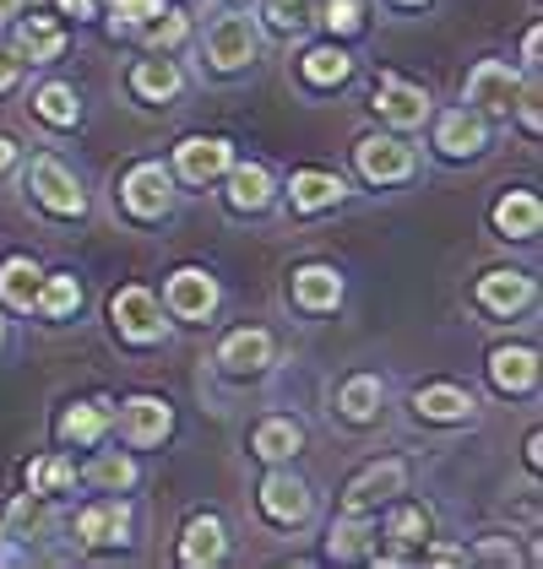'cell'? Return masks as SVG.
<instances>
[{
    "label": "cell",
    "instance_id": "cell-23",
    "mask_svg": "<svg viewBox=\"0 0 543 569\" xmlns=\"http://www.w3.org/2000/svg\"><path fill=\"white\" fill-rule=\"evenodd\" d=\"M539 222H543V207H539V196H527V190H511L495 207V228L505 239H533Z\"/></svg>",
    "mask_w": 543,
    "mask_h": 569
},
{
    "label": "cell",
    "instance_id": "cell-24",
    "mask_svg": "<svg viewBox=\"0 0 543 569\" xmlns=\"http://www.w3.org/2000/svg\"><path fill=\"white\" fill-rule=\"evenodd\" d=\"M60 49H66V33H60L49 17H28V22L17 28V60H22V66H28V60L45 66V60H55Z\"/></svg>",
    "mask_w": 543,
    "mask_h": 569
},
{
    "label": "cell",
    "instance_id": "cell-17",
    "mask_svg": "<svg viewBox=\"0 0 543 569\" xmlns=\"http://www.w3.org/2000/svg\"><path fill=\"white\" fill-rule=\"evenodd\" d=\"M218 363H224L228 375H261L272 363V337L267 331H234V337H224V348H218Z\"/></svg>",
    "mask_w": 543,
    "mask_h": 569
},
{
    "label": "cell",
    "instance_id": "cell-30",
    "mask_svg": "<svg viewBox=\"0 0 543 569\" xmlns=\"http://www.w3.org/2000/svg\"><path fill=\"white\" fill-rule=\"evenodd\" d=\"M39 277H45V271L33 261H22V256L6 261L0 266V299L11 309H33V299H39Z\"/></svg>",
    "mask_w": 543,
    "mask_h": 569
},
{
    "label": "cell",
    "instance_id": "cell-1",
    "mask_svg": "<svg viewBox=\"0 0 543 569\" xmlns=\"http://www.w3.org/2000/svg\"><path fill=\"white\" fill-rule=\"evenodd\" d=\"M28 190L45 201L55 218H82V212H88V196H82L77 174H71L66 163H55V158H33V169H28Z\"/></svg>",
    "mask_w": 543,
    "mask_h": 569
},
{
    "label": "cell",
    "instance_id": "cell-41",
    "mask_svg": "<svg viewBox=\"0 0 543 569\" xmlns=\"http://www.w3.org/2000/svg\"><path fill=\"white\" fill-rule=\"evenodd\" d=\"M516 109H522V126L539 136L543 131V114H539V88H527V92H516Z\"/></svg>",
    "mask_w": 543,
    "mask_h": 569
},
{
    "label": "cell",
    "instance_id": "cell-19",
    "mask_svg": "<svg viewBox=\"0 0 543 569\" xmlns=\"http://www.w3.org/2000/svg\"><path fill=\"white\" fill-rule=\"evenodd\" d=\"M224 521L218 516H196V521L185 526V542H180V565L190 569H207V565H218L224 559Z\"/></svg>",
    "mask_w": 543,
    "mask_h": 569
},
{
    "label": "cell",
    "instance_id": "cell-14",
    "mask_svg": "<svg viewBox=\"0 0 543 569\" xmlns=\"http://www.w3.org/2000/svg\"><path fill=\"white\" fill-rule=\"evenodd\" d=\"M484 141H490V131H484V120H478L473 109H456V114H446V120L435 126V147H441L446 158H478Z\"/></svg>",
    "mask_w": 543,
    "mask_h": 569
},
{
    "label": "cell",
    "instance_id": "cell-39",
    "mask_svg": "<svg viewBox=\"0 0 543 569\" xmlns=\"http://www.w3.org/2000/svg\"><path fill=\"white\" fill-rule=\"evenodd\" d=\"M164 11V0H115V33L120 28H147Z\"/></svg>",
    "mask_w": 543,
    "mask_h": 569
},
{
    "label": "cell",
    "instance_id": "cell-48",
    "mask_svg": "<svg viewBox=\"0 0 543 569\" xmlns=\"http://www.w3.org/2000/svg\"><path fill=\"white\" fill-rule=\"evenodd\" d=\"M11 158H17V147H11V136H0V169H11Z\"/></svg>",
    "mask_w": 543,
    "mask_h": 569
},
{
    "label": "cell",
    "instance_id": "cell-31",
    "mask_svg": "<svg viewBox=\"0 0 543 569\" xmlns=\"http://www.w3.org/2000/svg\"><path fill=\"white\" fill-rule=\"evenodd\" d=\"M386 537H392V548H397V553H386V565H397L407 548H424V537H430V516H424V510H413V505H403V510H392Z\"/></svg>",
    "mask_w": 543,
    "mask_h": 569
},
{
    "label": "cell",
    "instance_id": "cell-44",
    "mask_svg": "<svg viewBox=\"0 0 543 569\" xmlns=\"http://www.w3.org/2000/svg\"><path fill=\"white\" fill-rule=\"evenodd\" d=\"M478 559H495V565L511 559V565H516V548H505V542H484V548H478Z\"/></svg>",
    "mask_w": 543,
    "mask_h": 569
},
{
    "label": "cell",
    "instance_id": "cell-7",
    "mask_svg": "<svg viewBox=\"0 0 543 569\" xmlns=\"http://www.w3.org/2000/svg\"><path fill=\"white\" fill-rule=\"evenodd\" d=\"M120 196H126V207L136 218H164L169 201H175V184L164 174V163H136L126 174V184H120Z\"/></svg>",
    "mask_w": 543,
    "mask_h": 569
},
{
    "label": "cell",
    "instance_id": "cell-25",
    "mask_svg": "<svg viewBox=\"0 0 543 569\" xmlns=\"http://www.w3.org/2000/svg\"><path fill=\"white\" fill-rule=\"evenodd\" d=\"M375 548V521L364 516V510H348L343 521L332 526V537H326V553L332 559H359Z\"/></svg>",
    "mask_w": 543,
    "mask_h": 569
},
{
    "label": "cell",
    "instance_id": "cell-3",
    "mask_svg": "<svg viewBox=\"0 0 543 569\" xmlns=\"http://www.w3.org/2000/svg\"><path fill=\"white\" fill-rule=\"evenodd\" d=\"M375 109H381V120H386V126H397V131H418V126H424V114H430V92L386 71V77L375 82Z\"/></svg>",
    "mask_w": 543,
    "mask_h": 569
},
{
    "label": "cell",
    "instance_id": "cell-34",
    "mask_svg": "<svg viewBox=\"0 0 543 569\" xmlns=\"http://www.w3.org/2000/svg\"><path fill=\"white\" fill-rule=\"evenodd\" d=\"M348 71H354V60H348L337 44L310 49V54H305V82H316V88H337V82H348Z\"/></svg>",
    "mask_w": 543,
    "mask_h": 569
},
{
    "label": "cell",
    "instance_id": "cell-22",
    "mask_svg": "<svg viewBox=\"0 0 543 569\" xmlns=\"http://www.w3.org/2000/svg\"><path fill=\"white\" fill-rule=\"evenodd\" d=\"M180 88H185V77H180L175 60H141V66L131 71V92L136 98H147V103H169Z\"/></svg>",
    "mask_w": 543,
    "mask_h": 569
},
{
    "label": "cell",
    "instance_id": "cell-18",
    "mask_svg": "<svg viewBox=\"0 0 543 569\" xmlns=\"http://www.w3.org/2000/svg\"><path fill=\"white\" fill-rule=\"evenodd\" d=\"M228 207L234 212H261L272 201V174L261 163H228Z\"/></svg>",
    "mask_w": 543,
    "mask_h": 569
},
{
    "label": "cell",
    "instance_id": "cell-50",
    "mask_svg": "<svg viewBox=\"0 0 543 569\" xmlns=\"http://www.w3.org/2000/svg\"><path fill=\"white\" fill-rule=\"evenodd\" d=\"M0 342H6V320H0Z\"/></svg>",
    "mask_w": 543,
    "mask_h": 569
},
{
    "label": "cell",
    "instance_id": "cell-38",
    "mask_svg": "<svg viewBox=\"0 0 543 569\" xmlns=\"http://www.w3.org/2000/svg\"><path fill=\"white\" fill-rule=\"evenodd\" d=\"M320 22H326L332 33H359V22H364L359 0H326V6H320Z\"/></svg>",
    "mask_w": 543,
    "mask_h": 569
},
{
    "label": "cell",
    "instance_id": "cell-36",
    "mask_svg": "<svg viewBox=\"0 0 543 569\" xmlns=\"http://www.w3.org/2000/svg\"><path fill=\"white\" fill-rule=\"evenodd\" d=\"M71 482H77V467H71L66 456H45V461L28 467V488H33V493H60V488H71Z\"/></svg>",
    "mask_w": 543,
    "mask_h": 569
},
{
    "label": "cell",
    "instance_id": "cell-43",
    "mask_svg": "<svg viewBox=\"0 0 543 569\" xmlns=\"http://www.w3.org/2000/svg\"><path fill=\"white\" fill-rule=\"evenodd\" d=\"M11 521H17V526H22V531H28V526H45V510H39V505H33L28 493H22V499L11 505Z\"/></svg>",
    "mask_w": 543,
    "mask_h": 569
},
{
    "label": "cell",
    "instance_id": "cell-8",
    "mask_svg": "<svg viewBox=\"0 0 543 569\" xmlns=\"http://www.w3.org/2000/svg\"><path fill=\"white\" fill-rule=\"evenodd\" d=\"M169 429H175V412H169L164 396H131L120 407V435L131 439V445H164Z\"/></svg>",
    "mask_w": 543,
    "mask_h": 569
},
{
    "label": "cell",
    "instance_id": "cell-13",
    "mask_svg": "<svg viewBox=\"0 0 543 569\" xmlns=\"http://www.w3.org/2000/svg\"><path fill=\"white\" fill-rule=\"evenodd\" d=\"M77 537H82L88 548H115V542L131 537V510H126L120 499H103V505H92V510L77 516Z\"/></svg>",
    "mask_w": 543,
    "mask_h": 569
},
{
    "label": "cell",
    "instance_id": "cell-46",
    "mask_svg": "<svg viewBox=\"0 0 543 569\" xmlns=\"http://www.w3.org/2000/svg\"><path fill=\"white\" fill-rule=\"evenodd\" d=\"M456 559H462L456 548H430V565H456Z\"/></svg>",
    "mask_w": 543,
    "mask_h": 569
},
{
    "label": "cell",
    "instance_id": "cell-45",
    "mask_svg": "<svg viewBox=\"0 0 543 569\" xmlns=\"http://www.w3.org/2000/svg\"><path fill=\"white\" fill-rule=\"evenodd\" d=\"M60 11H66V17H92L98 0H60Z\"/></svg>",
    "mask_w": 543,
    "mask_h": 569
},
{
    "label": "cell",
    "instance_id": "cell-28",
    "mask_svg": "<svg viewBox=\"0 0 543 569\" xmlns=\"http://www.w3.org/2000/svg\"><path fill=\"white\" fill-rule=\"evenodd\" d=\"M299 445H305V435H299L294 418H267V423L256 429V439H250V450H256L261 461H288Z\"/></svg>",
    "mask_w": 543,
    "mask_h": 569
},
{
    "label": "cell",
    "instance_id": "cell-35",
    "mask_svg": "<svg viewBox=\"0 0 543 569\" xmlns=\"http://www.w3.org/2000/svg\"><path fill=\"white\" fill-rule=\"evenodd\" d=\"M82 478H88L92 488H131V482H136V461H131V456H120V450H103V456L92 461Z\"/></svg>",
    "mask_w": 543,
    "mask_h": 569
},
{
    "label": "cell",
    "instance_id": "cell-47",
    "mask_svg": "<svg viewBox=\"0 0 543 569\" xmlns=\"http://www.w3.org/2000/svg\"><path fill=\"white\" fill-rule=\"evenodd\" d=\"M539 44H543V39H539V28H533V33H527V44H522V54H527L533 66H539Z\"/></svg>",
    "mask_w": 543,
    "mask_h": 569
},
{
    "label": "cell",
    "instance_id": "cell-40",
    "mask_svg": "<svg viewBox=\"0 0 543 569\" xmlns=\"http://www.w3.org/2000/svg\"><path fill=\"white\" fill-rule=\"evenodd\" d=\"M164 22H152L147 28V39H152V49H175V44H185V33H190V22H185L180 11H158Z\"/></svg>",
    "mask_w": 543,
    "mask_h": 569
},
{
    "label": "cell",
    "instance_id": "cell-11",
    "mask_svg": "<svg viewBox=\"0 0 543 569\" xmlns=\"http://www.w3.org/2000/svg\"><path fill=\"white\" fill-rule=\"evenodd\" d=\"M169 309H175L180 320H207V315L218 309V282H213L207 271L185 266V271L169 277Z\"/></svg>",
    "mask_w": 543,
    "mask_h": 569
},
{
    "label": "cell",
    "instance_id": "cell-12",
    "mask_svg": "<svg viewBox=\"0 0 543 569\" xmlns=\"http://www.w3.org/2000/svg\"><path fill=\"white\" fill-rule=\"evenodd\" d=\"M403 482H407V467H403V461H375V467H364L359 478L348 482L343 505H348V510H369V505H381V499L403 493Z\"/></svg>",
    "mask_w": 543,
    "mask_h": 569
},
{
    "label": "cell",
    "instance_id": "cell-4",
    "mask_svg": "<svg viewBox=\"0 0 543 569\" xmlns=\"http://www.w3.org/2000/svg\"><path fill=\"white\" fill-rule=\"evenodd\" d=\"M256 22L250 17H218L213 22V33H207V60L218 66V71H239V66H250L256 60Z\"/></svg>",
    "mask_w": 543,
    "mask_h": 569
},
{
    "label": "cell",
    "instance_id": "cell-27",
    "mask_svg": "<svg viewBox=\"0 0 543 569\" xmlns=\"http://www.w3.org/2000/svg\"><path fill=\"white\" fill-rule=\"evenodd\" d=\"M115 423V412H109V401H77L66 418H60V435L77 439V445H98L103 429Z\"/></svg>",
    "mask_w": 543,
    "mask_h": 569
},
{
    "label": "cell",
    "instance_id": "cell-6",
    "mask_svg": "<svg viewBox=\"0 0 543 569\" xmlns=\"http://www.w3.org/2000/svg\"><path fill=\"white\" fill-rule=\"evenodd\" d=\"M359 174L369 179V184H397V179L413 174V147H403L397 136H364Z\"/></svg>",
    "mask_w": 543,
    "mask_h": 569
},
{
    "label": "cell",
    "instance_id": "cell-15",
    "mask_svg": "<svg viewBox=\"0 0 543 569\" xmlns=\"http://www.w3.org/2000/svg\"><path fill=\"white\" fill-rule=\"evenodd\" d=\"M294 305L320 315V309H337L343 305V277L332 266H299L294 271Z\"/></svg>",
    "mask_w": 543,
    "mask_h": 569
},
{
    "label": "cell",
    "instance_id": "cell-49",
    "mask_svg": "<svg viewBox=\"0 0 543 569\" xmlns=\"http://www.w3.org/2000/svg\"><path fill=\"white\" fill-rule=\"evenodd\" d=\"M17 6H22V0H0V17H17Z\"/></svg>",
    "mask_w": 543,
    "mask_h": 569
},
{
    "label": "cell",
    "instance_id": "cell-5",
    "mask_svg": "<svg viewBox=\"0 0 543 569\" xmlns=\"http://www.w3.org/2000/svg\"><path fill=\"white\" fill-rule=\"evenodd\" d=\"M516 92H522V82H516V71H511L505 60H484V66L467 77V103H473L478 114H511V109H516Z\"/></svg>",
    "mask_w": 543,
    "mask_h": 569
},
{
    "label": "cell",
    "instance_id": "cell-26",
    "mask_svg": "<svg viewBox=\"0 0 543 569\" xmlns=\"http://www.w3.org/2000/svg\"><path fill=\"white\" fill-rule=\"evenodd\" d=\"M294 207L299 212H320V207H337L343 196H348V184L337 174H320V169H305V174H294Z\"/></svg>",
    "mask_w": 543,
    "mask_h": 569
},
{
    "label": "cell",
    "instance_id": "cell-37",
    "mask_svg": "<svg viewBox=\"0 0 543 569\" xmlns=\"http://www.w3.org/2000/svg\"><path fill=\"white\" fill-rule=\"evenodd\" d=\"M267 22L283 33H305L316 22V0H267Z\"/></svg>",
    "mask_w": 543,
    "mask_h": 569
},
{
    "label": "cell",
    "instance_id": "cell-2",
    "mask_svg": "<svg viewBox=\"0 0 543 569\" xmlns=\"http://www.w3.org/2000/svg\"><path fill=\"white\" fill-rule=\"evenodd\" d=\"M109 315H115L120 337H131V342H158L164 337V305L147 288H120L109 299Z\"/></svg>",
    "mask_w": 543,
    "mask_h": 569
},
{
    "label": "cell",
    "instance_id": "cell-20",
    "mask_svg": "<svg viewBox=\"0 0 543 569\" xmlns=\"http://www.w3.org/2000/svg\"><path fill=\"white\" fill-rule=\"evenodd\" d=\"M490 380H495L500 391H533V380H539V352L495 348L490 352Z\"/></svg>",
    "mask_w": 543,
    "mask_h": 569
},
{
    "label": "cell",
    "instance_id": "cell-33",
    "mask_svg": "<svg viewBox=\"0 0 543 569\" xmlns=\"http://www.w3.org/2000/svg\"><path fill=\"white\" fill-rule=\"evenodd\" d=\"M77 305H82V282H77V277H49V282H39V299H33V309H39V315H49V320H66Z\"/></svg>",
    "mask_w": 543,
    "mask_h": 569
},
{
    "label": "cell",
    "instance_id": "cell-51",
    "mask_svg": "<svg viewBox=\"0 0 543 569\" xmlns=\"http://www.w3.org/2000/svg\"><path fill=\"white\" fill-rule=\"evenodd\" d=\"M403 6H424V0H403Z\"/></svg>",
    "mask_w": 543,
    "mask_h": 569
},
{
    "label": "cell",
    "instance_id": "cell-42",
    "mask_svg": "<svg viewBox=\"0 0 543 569\" xmlns=\"http://www.w3.org/2000/svg\"><path fill=\"white\" fill-rule=\"evenodd\" d=\"M17 77H22V60H17V49L0 44V92L17 88Z\"/></svg>",
    "mask_w": 543,
    "mask_h": 569
},
{
    "label": "cell",
    "instance_id": "cell-32",
    "mask_svg": "<svg viewBox=\"0 0 543 569\" xmlns=\"http://www.w3.org/2000/svg\"><path fill=\"white\" fill-rule=\"evenodd\" d=\"M33 109L45 114L49 126H60V131H71V126L82 120L77 88H66V82H45V88H39V98H33Z\"/></svg>",
    "mask_w": 543,
    "mask_h": 569
},
{
    "label": "cell",
    "instance_id": "cell-10",
    "mask_svg": "<svg viewBox=\"0 0 543 569\" xmlns=\"http://www.w3.org/2000/svg\"><path fill=\"white\" fill-rule=\"evenodd\" d=\"M261 510H267L277 526L310 521V488L294 478V472H272V478L261 482Z\"/></svg>",
    "mask_w": 543,
    "mask_h": 569
},
{
    "label": "cell",
    "instance_id": "cell-16",
    "mask_svg": "<svg viewBox=\"0 0 543 569\" xmlns=\"http://www.w3.org/2000/svg\"><path fill=\"white\" fill-rule=\"evenodd\" d=\"M478 305L490 309V315H516L522 305H533V277H522V271H490L478 282Z\"/></svg>",
    "mask_w": 543,
    "mask_h": 569
},
{
    "label": "cell",
    "instance_id": "cell-9",
    "mask_svg": "<svg viewBox=\"0 0 543 569\" xmlns=\"http://www.w3.org/2000/svg\"><path fill=\"white\" fill-rule=\"evenodd\" d=\"M175 163H180V174L190 184H207V179H218L234 163V147H228L224 136H185Z\"/></svg>",
    "mask_w": 543,
    "mask_h": 569
},
{
    "label": "cell",
    "instance_id": "cell-29",
    "mask_svg": "<svg viewBox=\"0 0 543 569\" xmlns=\"http://www.w3.org/2000/svg\"><path fill=\"white\" fill-rule=\"evenodd\" d=\"M381 396H386V386H381L375 375H354V380L337 391V407H343L348 423H369V418L381 412Z\"/></svg>",
    "mask_w": 543,
    "mask_h": 569
},
{
    "label": "cell",
    "instance_id": "cell-21",
    "mask_svg": "<svg viewBox=\"0 0 543 569\" xmlns=\"http://www.w3.org/2000/svg\"><path fill=\"white\" fill-rule=\"evenodd\" d=\"M413 412L430 423H462V418H473V396L456 391V386H424L413 396Z\"/></svg>",
    "mask_w": 543,
    "mask_h": 569
}]
</instances>
